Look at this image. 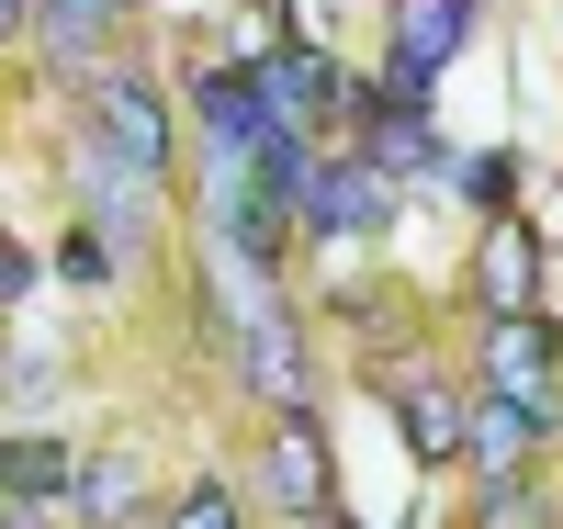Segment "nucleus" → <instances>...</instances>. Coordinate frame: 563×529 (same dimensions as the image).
<instances>
[{
	"label": "nucleus",
	"instance_id": "nucleus-5",
	"mask_svg": "<svg viewBox=\"0 0 563 529\" xmlns=\"http://www.w3.org/2000/svg\"><path fill=\"white\" fill-rule=\"evenodd\" d=\"M260 496H271L282 518H327V440H316L305 406L271 417V440H260Z\"/></svg>",
	"mask_w": 563,
	"mask_h": 529
},
{
	"label": "nucleus",
	"instance_id": "nucleus-7",
	"mask_svg": "<svg viewBox=\"0 0 563 529\" xmlns=\"http://www.w3.org/2000/svg\"><path fill=\"white\" fill-rule=\"evenodd\" d=\"M462 372H429V361H406L395 372V417H406V440H417V462H451L462 451Z\"/></svg>",
	"mask_w": 563,
	"mask_h": 529
},
{
	"label": "nucleus",
	"instance_id": "nucleus-15",
	"mask_svg": "<svg viewBox=\"0 0 563 529\" xmlns=\"http://www.w3.org/2000/svg\"><path fill=\"white\" fill-rule=\"evenodd\" d=\"M169 529H238V496H225V485H192V496L169 507Z\"/></svg>",
	"mask_w": 563,
	"mask_h": 529
},
{
	"label": "nucleus",
	"instance_id": "nucleus-11",
	"mask_svg": "<svg viewBox=\"0 0 563 529\" xmlns=\"http://www.w3.org/2000/svg\"><path fill=\"white\" fill-rule=\"evenodd\" d=\"M0 496H12V507H57V496H68V451L34 440V428H23V440H0Z\"/></svg>",
	"mask_w": 563,
	"mask_h": 529
},
{
	"label": "nucleus",
	"instance_id": "nucleus-1",
	"mask_svg": "<svg viewBox=\"0 0 563 529\" xmlns=\"http://www.w3.org/2000/svg\"><path fill=\"white\" fill-rule=\"evenodd\" d=\"M395 214V169H372V147H327L316 180H305V214L294 236H327V249H350V236H384Z\"/></svg>",
	"mask_w": 563,
	"mask_h": 529
},
{
	"label": "nucleus",
	"instance_id": "nucleus-10",
	"mask_svg": "<svg viewBox=\"0 0 563 529\" xmlns=\"http://www.w3.org/2000/svg\"><path fill=\"white\" fill-rule=\"evenodd\" d=\"M135 0H34V34H45V57L57 68H90L102 57V23H124Z\"/></svg>",
	"mask_w": 563,
	"mask_h": 529
},
{
	"label": "nucleus",
	"instance_id": "nucleus-4",
	"mask_svg": "<svg viewBox=\"0 0 563 529\" xmlns=\"http://www.w3.org/2000/svg\"><path fill=\"white\" fill-rule=\"evenodd\" d=\"M90 147H113L124 169H169V102H158V79H135V68H102V79H90Z\"/></svg>",
	"mask_w": 563,
	"mask_h": 529
},
{
	"label": "nucleus",
	"instance_id": "nucleus-6",
	"mask_svg": "<svg viewBox=\"0 0 563 529\" xmlns=\"http://www.w3.org/2000/svg\"><path fill=\"white\" fill-rule=\"evenodd\" d=\"M462 451H474V485H530L541 417H519L507 395H474V406H462Z\"/></svg>",
	"mask_w": 563,
	"mask_h": 529
},
{
	"label": "nucleus",
	"instance_id": "nucleus-13",
	"mask_svg": "<svg viewBox=\"0 0 563 529\" xmlns=\"http://www.w3.org/2000/svg\"><path fill=\"white\" fill-rule=\"evenodd\" d=\"M451 203H474V214H507V180H519V158H440L429 169Z\"/></svg>",
	"mask_w": 563,
	"mask_h": 529
},
{
	"label": "nucleus",
	"instance_id": "nucleus-8",
	"mask_svg": "<svg viewBox=\"0 0 563 529\" xmlns=\"http://www.w3.org/2000/svg\"><path fill=\"white\" fill-rule=\"evenodd\" d=\"M192 124H203L214 158H249L260 135H271V102H260L249 68H203V79H192Z\"/></svg>",
	"mask_w": 563,
	"mask_h": 529
},
{
	"label": "nucleus",
	"instance_id": "nucleus-12",
	"mask_svg": "<svg viewBox=\"0 0 563 529\" xmlns=\"http://www.w3.org/2000/svg\"><path fill=\"white\" fill-rule=\"evenodd\" d=\"M57 507L102 518V529H113V518H135V462H124V451H102V462H68V496H57Z\"/></svg>",
	"mask_w": 563,
	"mask_h": 529
},
{
	"label": "nucleus",
	"instance_id": "nucleus-18",
	"mask_svg": "<svg viewBox=\"0 0 563 529\" xmlns=\"http://www.w3.org/2000/svg\"><path fill=\"white\" fill-rule=\"evenodd\" d=\"M0 34H34V0H0Z\"/></svg>",
	"mask_w": 563,
	"mask_h": 529
},
{
	"label": "nucleus",
	"instance_id": "nucleus-2",
	"mask_svg": "<svg viewBox=\"0 0 563 529\" xmlns=\"http://www.w3.org/2000/svg\"><path fill=\"white\" fill-rule=\"evenodd\" d=\"M485 395H507L519 417H563V339H552V316L530 305V316H496L485 327Z\"/></svg>",
	"mask_w": 563,
	"mask_h": 529
},
{
	"label": "nucleus",
	"instance_id": "nucleus-16",
	"mask_svg": "<svg viewBox=\"0 0 563 529\" xmlns=\"http://www.w3.org/2000/svg\"><path fill=\"white\" fill-rule=\"evenodd\" d=\"M485 529H541V496L530 485H485Z\"/></svg>",
	"mask_w": 563,
	"mask_h": 529
},
{
	"label": "nucleus",
	"instance_id": "nucleus-14",
	"mask_svg": "<svg viewBox=\"0 0 563 529\" xmlns=\"http://www.w3.org/2000/svg\"><path fill=\"white\" fill-rule=\"evenodd\" d=\"M113 260H124V249H113L102 225H79L68 249H57V271H68V282H113Z\"/></svg>",
	"mask_w": 563,
	"mask_h": 529
},
{
	"label": "nucleus",
	"instance_id": "nucleus-9",
	"mask_svg": "<svg viewBox=\"0 0 563 529\" xmlns=\"http://www.w3.org/2000/svg\"><path fill=\"white\" fill-rule=\"evenodd\" d=\"M474 294H485V316H530V305H541V236H530V225H496V236H485Z\"/></svg>",
	"mask_w": 563,
	"mask_h": 529
},
{
	"label": "nucleus",
	"instance_id": "nucleus-3",
	"mask_svg": "<svg viewBox=\"0 0 563 529\" xmlns=\"http://www.w3.org/2000/svg\"><path fill=\"white\" fill-rule=\"evenodd\" d=\"M474 45V0H395L384 23V90L395 102H429V79Z\"/></svg>",
	"mask_w": 563,
	"mask_h": 529
},
{
	"label": "nucleus",
	"instance_id": "nucleus-19",
	"mask_svg": "<svg viewBox=\"0 0 563 529\" xmlns=\"http://www.w3.org/2000/svg\"><path fill=\"white\" fill-rule=\"evenodd\" d=\"M327 529H350V518H339V507H327Z\"/></svg>",
	"mask_w": 563,
	"mask_h": 529
},
{
	"label": "nucleus",
	"instance_id": "nucleus-17",
	"mask_svg": "<svg viewBox=\"0 0 563 529\" xmlns=\"http://www.w3.org/2000/svg\"><path fill=\"white\" fill-rule=\"evenodd\" d=\"M34 294V249H23V236H0V305H23Z\"/></svg>",
	"mask_w": 563,
	"mask_h": 529
}]
</instances>
